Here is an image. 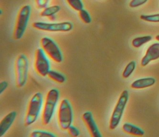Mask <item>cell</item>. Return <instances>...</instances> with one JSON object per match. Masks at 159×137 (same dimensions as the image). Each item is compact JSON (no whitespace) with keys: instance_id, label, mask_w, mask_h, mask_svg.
Segmentation results:
<instances>
[{"instance_id":"cell-1","label":"cell","mask_w":159,"mask_h":137,"mask_svg":"<svg viewBox=\"0 0 159 137\" xmlns=\"http://www.w3.org/2000/svg\"><path fill=\"white\" fill-rule=\"evenodd\" d=\"M59 98V92L57 89H51L47 93L42 114V122L43 125L46 126L50 122Z\"/></svg>"},{"instance_id":"cell-2","label":"cell","mask_w":159,"mask_h":137,"mask_svg":"<svg viewBox=\"0 0 159 137\" xmlns=\"http://www.w3.org/2000/svg\"><path fill=\"white\" fill-rule=\"evenodd\" d=\"M43 102V95L39 92L35 93L31 98L25 117V126H30L36 122L41 110Z\"/></svg>"},{"instance_id":"cell-3","label":"cell","mask_w":159,"mask_h":137,"mask_svg":"<svg viewBox=\"0 0 159 137\" xmlns=\"http://www.w3.org/2000/svg\"><path fill=\"white\" fill-rule=\"evenodd\" d=\"M15 72L16 86L18 88H23L27 82L29 72V61L24 54L19 55L16 59Z\"/></svg>"},{"instance_id":"cell-4","label":"cell","mask_w":159,"mask_h":137,"mask_svg":"<svg viewBox=\"0 0 159 137\" xmlns=\"http://www.w3.org/2000/svg\"><path fill=\"white\" fill-rule=\"evenodd\" d=\"M30 5H25L20 9L17 15L13 32V38L16 40L21 39L26 31L31 15Z\"/></svg>"},{"instance_id":"cell-5","label":"cell","mask_w":159,"mask_h":137,"mask_svg":"<svg viewBox=\"0 0 159 137\" xmlns=\"http://www.w3.org/2000/svg\"><path fill=\"white\" fill-rule=\"evenodd\" d=\"M73 119V113L70 103L66 99L60 102L57 113V120L61 130L66 131L71 125Z\"/></svg>"},{"instance_id":"cell-6","label":"cell","mask_w":159,"mask_h":137,"mask_svg":"<svg viewBox=\"0 0 159 137\" xmlns=\"http://www.w3.org/2000/svg\"><path fill=\"white\" fill-rule=\"evenodd\" d=\"M41 48L46 55L56 63H61L63 60V55L57 43L48 37H43L40 41Z\"/></svg>"},{"instance_id":"cell-7","label":"cell","mask_w":159,"mask_h":137,"mask_svg":"<svg viewBox=\"0 0 159 137\" xmlns=\"http://www.w3.org/2000/svg\"><path fill=\"white\" fill-rule=\"evenodd\" d=\"M129 97V93L128 91L124 90L121 93L111 117L110 123V129L111 130H115L120 124L128 101Z\"/></svg>"},{"instance_id":"cell-8","label":"cell","mask_w":159,"mask_h":137,"mask_svg":"<svg viewBox=\"0 0 159 137\" xmlns=\"http://www.w3.org/2000/svg\"><path fill=\"white\" fill-rule=\"evenodd\" d=\"M32 27L36 30L51 32H70L73 28V25L70 22L48 23L35 22L33 23Z\"/></svg>"},{"instance_id":"cell-9","label":"cell","mask_w":159,"mask_h":137,"mask_svg":"<svg viewBox=\"0 0 159 137\" xmlns=\"http://www.w3.org/2000/svg\"><path fill=\"white\" fill-rule=\"evenodd\" d=\"M34 68L36 73L42 77L47 76L50 71L48 59L41 48L37 49L35 51Z\"/></svg>"},{"instance_id":"cell-10","label":"cell","mask_w":159,"mask_h":137,"mask_svg":"<svg viewBox=\"0 0 159 137\" xmlns=\"http://www.w3.org/2000/svg\"><path fill=\"white\" fill-rule=\"evenodd\" d=\"M83 122L85 124L89 131V134L92 137H101V134L98 127L95 122L92 113L87 111L83 114L82 116Z\"/></svg>"},{"instance_id":"cell-11","label":"cell","mask_w":159,"mask_h":137,"mask_svg":"<svg viewBox=\"0 0 159 137\" xmlns=\"http://www.w3.org/2000/svg\"><path fill=\"white\" fill-rule=\"evenodd\" d=\"M159 58V43H155L151 45L147 49L144 56L141 61L143 67L147 66L150 62Z\"/></svg>"},{"instance_id":"cell-12","label":"cell","mask_w":159,"mask_h":137,"mask_svg":"<svg viewBox=\"0 0 159 137\" xmlns=\"http://www.w3.org/2000/svg\"><path fill=\"white\" fill-rule=\"evenodd\" d=\"M16 116V112L12 111L2 118L0 122V137L3 136L9 130L12 124L14 123Z\"/></svg>"},{"instance_id":"cell-13","label":"cell","mask_w":159,"mask_h":137,"mask_svg":"<svg viewBox=\"0 0 159 137\" xmlns=\"http://www.w3.org/2000/svg\"><path fill=\"white\" fill-rule=\"evenodd\" d=\"M156 80L152 77L145 78L137 79L131 85L132 89H142L148 88L155 84Z\"/></svg>"},{"instance_id":"cell-14","label":"cell","mask_w":159,"mask_h":137,"mask_svg":"<svg viewBox=\"0 0 159 137\" xmlns=\"http://www.w3.org/2000/svg\"><path fill=\"white\" fill-rule=\"evenodd\" d=\"M122 129L125 133L134 136L141 137L144 135V131L141 128L129 123L124 124Z\"/></svg>"},{"instance_id":"cell-15","label":"cell","mask_w":159,"mask_h":137,"mask_svg":"<svg viewBox=\"0 0 159 137\" xmlns=\"http://www.w3.org/2000/svg\"><path fill=\"white\" fill-rule=\"evenodd\" d=\"M60 9L61 8L59 5H54L48 6L41 11L40 15L42 17H47L48 18L50 17L55 15L60 11Z\"/></svg>"},{"instance_id":"cell-16","label":"cell","mask_w":159,"mask_h":137,"mask_svg":"<svg viewBox=\"0 0 159 137\" xmlns=\"http://www.w3.org/2000/svg\"><path fill=\"white\" fill-rule=\"evenodd\" d=\"M47 76L54 82L59 84L64 83L66 80L64 75L55 71H50Z\"/></svg>"},{"instance_id":"cell-17","label":"cell","mask_w":159,"mask_h":137,"mask_svg":"<svg viewBox=\"0 0 159 137\" xmlns=\"http://www.w3.org/2000/svg\"><path fill=\"white\" fill-rule=\"evenodd\" d=\"M152 40L151 36H145L134 39L132 41V45L134 47L139 48Z\"/></svg>"},{"instance_id":"cell-18","label":"cell","mask_w":159,"mask_h":137,"mask_svg":"<svg viewBox=\"0 0 159 137\" xmlns=\"http://www.w3.org/2000/svg\"><path fill=\"white\" fill-rule=\"evenodd\" d=\"M136 63L134 61H131L129 62L126 66V68L123 71V74H122L123 77L124 78H128L129 77L134 71L136 68Z\"/></svg>"},{"instance_id":"cell-19","label":"cell","mask_w":159,"mask_h":137,"mask_svg":"<svg viewBox=\"0 0 159 137\" xmlns=\"http://www.w3.org/2000/svg\"><path fill=\"white\" fill-rule=\"evenodd\" d=\"M66 2L71 8L77 11L83 9L84 5L80 0H67Z\"/></svg>"},{"instance_id":"cell-20","label":"cell","mask_w":159,"mask_h":137,"mask_svg":"<svg viewBox=\"0 0 159 137\" xmlns=\"http://www.w3.org/2000/svg\"><path fill=\"white\" fill-rule=\"evenodd\" d=\"M30 136L31 137H55L56 135L49 131L35 130L31 132Z\"/></svg>"},{"instance_id":"cell-21","label":"cell","mask_w":159,"mask_h":137,"mask_svg":"<svg viewBox=\"0 0 159 137\" xmlns=\"http://www.w3.org/2000/svg\"><path fill=\"white\" fill-rule=\"evenodd\" d=\"M79 16L82 22L85 24H89L91 22V18L90 15L86 10L83 9L79 12Z\"/></svg>"},{"instance_id":"cell-22","label":"cell","mask_w":159,"mask_h":137,"mask_svg":"<svg viewBox=\"0 0 159 137\" xmlns=\"http://www.w3.org/2000/svg\"><path fill=\"white\" fill-rule=\"evenodd\" d=\"M140 18L143 21L151 23H159V14L152 15H142Z\"/></svg>"},{"instance_id":"cell-23","label":"cell","mask_w":159,"mask_h":137,"mask_svg":"<svg viewBox=\"0 0 159 137\" xmlns=\"http://www.w3.org/2000/svg\"><path fill=\"white\" fill-rule=\"evenodd\" d=\"M49 2L48 0H36L35 1L36 7L39 9H44L48 7Z\"/></svg>"},{"instance_id":"cell-24","label":"cell","mask_w":159,"mask_h":137,"mask_svg":"<svg viewBox=\"0 0 159 137\" xmlns=\"http://www.w3.org/2000/svg\"><path fill=\"white\" fill-rule=\"evenodd\" d=\"M67 131L69 135L71 137H77L80 135L79 129L72 125L67 129Z\"/></svg>"},{"instance_id":"cell-25","label":"cell","mask_w":159,"mask_h":137,"mask_svg":"<svg viewBox=\"0 0 159 137\" xmlns=\"http://www.w3.org/2000/svg\"><path fill=\"white\" fill-rule=\"evenodd\" d=\"M147 2V0H133L129 3V6L131 8L137 7L145 4Z\"/></svg>"},{"instance_id":"cell-26","label":"cell","mask_w":159,"mask_h":137,"mask_svg":"<svg viewBox=\"0 0 159 137\" xmlns=\"http://www.w3.org/2000/svg\"><path fill=\"white\" fill-rule=\"evenodd\" d=\"M8 86V83L6 81H2L0 83V94H2Z\"/></svg>"},{"instance_id":"cell-27","label":"cell","mask_w":159,"mask_h":137,"mask_svg":"<svg viewBox=\"0 0 159 137\" xmlns=\"http://www.w3.org/2000/svg\"><path fill=\"white\" fill-rule=\"evenodd\" d=\"M49 20L51 21H55V19H56V15L52 16L48 18Z\"/></svg>"},{"instance_id":"cell-28","label":"cell","mask_w":159,"mask_h":137,"mask_svg":"<svg viewBox=\"0 0 159 137\" xmlns=\"http://www.w3.org/2000/svg\"><path fill=\"white\" fill-rule=\"evenodd\" d=\"M156 39L158 41H159V35H157L156 36Z\"/></svg>"}]
</instances>
